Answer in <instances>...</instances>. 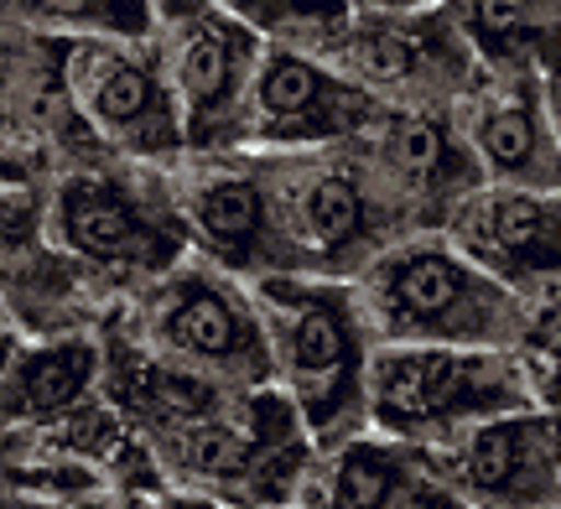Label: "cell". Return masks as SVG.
<instances>
[{"label": "cell", "instance_id": "ba28073f", "mask_svg": "<svg viewBox=\"0 0 561 509\" xmlns=\"http://www.w3.org/2000/svg\"><path fill=\"white\" fill-rule=\"evenodd\" d=\"M447 489L483 509H541L561 478V427L551 416H489L437 463Z\"/></svg>", "mask_w": 561, "mask_h": 509}, {"label": "cell", "instance_id": "2e32d148", "mask_svg": "<svg viewBox=\"0 0 561 509\" xmlns=\"http://www.w3.org/2000/svg\"><path fill=\"white\" fill-rule=\"evenodd\" d=\"M333 58L359 89H426L458 79L462 47L442 16H354Z\"/></svg>", "mask_w": 561, "mask_h": 509}, {"label": "cell", "instance_id": "d6986e66", "mask_svg": "<svg viewBox=\"0 0 561 509\" xmlns=\"http://www.w3.org/2000/svg\"><path fill=\"white\" fill-rule=\"evenodd\" d=\"M250 32H271L276 47L291 53H339V42L354 26V5H297V0H234L229 5Z\"/></svg>", "mask_w": 561, "mask_h": 509}, {"label": "cell", "instance_id": "5bb4252c", "mask_svg": "<svg viewBox=\"0 0 561 509\" xmlns=\"http://www.w3.org/2000/svg\"><path fill=\"white\" fill-rule=\"evenodd\" d=\"M375 136V177L396 187L416 208H458L479 193L483 162L462 136V125L437 109H396L369 125Z\"/></svg>", "mask_w": 561, "mask_h": 509}, {"label": "cell", "instance_id": "603a6c76", "mask_svg": "<svg viewBox=\"0 0 561 509\" xmlns=\"http://www.w3.org/2000/svg\"><path fill=\"white\" fill-rule=\"evenodd\" d=\"M182 509H214V505H182Z\"/></svg>", "mask_w": 561, "mask_h": 509}, {"label": "cell", "instance_id": "277c9868", "mask_svg": "<svg viewBox=\"0 0 561 509\" xmlns=\"http://www.w3.org/2000/svg\"><path fill=\"white\" fill-rule=\"evenodd\" d=\"M161 452L178 478L234 499V505H280L301 478L297 416L276 395H255L234 416H203L187 427H167Z\"/></svg>", "mask_w": 561, "mask_h": 509}, {"label": "cell", "instance_id": "9a60e30c", "mask_svg": "<svg viewBox=\"0 0 561 509\" xmlns=\"http://www.w3.org/2000/svg\"><path fill=\"white\" fill-rule=\"evenodd\" d=\"M182 213L208 255H219L229 270H250L255 261L286 255L280 229V198L255 166H203L187 183Z\"/></svg>", "mask_w": 561, "mask_h": 509}, {"label": "cell", "instance_id": "3957f363", "mask_svg": "<svg viewBox=\"0 0 561 509\" xmlns=\"http://www.w3.org/2000/svg\"><path fill=\"white\" fill-rule=\"evenodd\" d=\"M525 395V369L494 348L390 344L369 359V410L396 437H437L458 421H489L520 410Z\"/></svg>", "mask_w": 561, "mask_h": 509}, {"label": "cell", "instance_id": "5b68a950", "mask_svg": "<svg viewBox=\"0 0 561 509\" xmlns=\"http://www.w3.org/2000/svg\"><path fill=\"white\" fill-rule=\"evenodd\" d=\"M172 42H167V79L178 89L182 125L193 146L240 141L250 120V89H255V32L234 11L219 5H157Z\"/></svg>", "mask_w": 561, "mask_h": 509}, {"label": "cell", "instance_id": "4fadbf2b", "mask_svg": "<svg viewBox=\"0 0 561 509\" xmlns=\"http://www.w3.org/2000/svg\"><path fill=\"white\" fill-rule=\"evenodd\" d=\"M151 327L182 365L250 380V385L271 374V348H265V327L255 306L208 276H182L167 286Z\"/></svg>", "mask_w": 561, "mask_h": 509}, {"label": "cell", "instance_id": "8fae6325", "mask_svg": "<svg viewBox=\"0 0 561 509\" xmlns=\"http://www.w3.org/2000/svg\"><path fill=\"white\" fill-rule=\"evenodd\" d=\"M280 213H286L280 219L286 255H297V265L359 261L380 245L385 224H390L385 183L348 162L301 166L297 183L280 198Z\"/></svg>", "mask_w": 561, "mask_h": 509}, {"label": "cell", "instance_id": "52a82bcc", "mask_svg": "<svg viewBox=\"0 0 561 509\" xmlns=\"http://www.w3.org/2000/svg\"><path fill=\"white\" fill-rule=\"evenodd\" d=\"M73 89L94 130L136 157H167L187 141L167 68L130 42H89L73 58Z\"/></svg>", "mask_w": 561, "mask_h": 509}, {"label": "cell", "instance_id": "30bf717a", "mask_svg": "<svg viewBox=\"0 0 561 509\" xmlns=\"http://www.w3.org/2000/svg\"><path fill=\"white\" fill-rule=\"evenodd\" d=\"M58 240L83 261L130 265V270H161L178 261L182 229L161 204H146V193L125 177L79 172L58 187Z\"/></svg>", "mask_w": 561, "mask_h": 509}, {"label": "cell", "instance_id": "cb8c5ba5", "mask_svg": "<svg viewBox=\"0 0 561 509\" xmlns=\"http://www.w3.org/2000/svg\"><path fill=\"white\" fill-rule=\"evenodd\" d=\"M551 509H561V505H551Z\"/></svg>", "mask_w": 561, "mask_h": 509}, {"label": "cell", "instance_id": "e0dca14e", "mask_svg": "<svg viewBox=\"0 0 561 509\" xmlns=\"http://www.w3.org/2000/svg\"><path fill=\"white\" fill-rule=\"evenodd\" d=\"M318 509H458V494L405 442H348L322 473Z\"/></svg>", "mask_w": 561, "mask_h": 509}, {"label": "cell", "instance_id": "7c38bea8", "mask_svg": "<svg viewBox=\"0 0 561 509\" xmlns=\"http://www.w3.org/2000/svg\"><path fill=\"white\" fill-rule=\"evenodd\" d=\"M462 136L500 183L520 187V193H557L561 187V141L551 130L536 73L500 68L489 83H479Z\"/></svg>", "mask_w": 561, "mask_h": 509}, {"label": "cell", "instance_id": "ac0fdd59", "mask_svg": "<svg viewBox=\"0 0 561 509\" xmlns=\"http://www.w3.org/2000/svg\"><path fill=\"white\" fill-rule=\"evenodd\" d=\"M94 374H100V354H94V344H79V338L16 354V365L5 374V410L11 416H58V410H73L89 395Z\"/></svg>", "mask_w": 561, "mask_h": 509}, {"label": "cell", "instance_id": "9c48e42d", "mask_svg": "<svg viewBox=\"0 0 561 509\" xmlns=\"http://www.w3.org/2000/svg\"><path fill=\"white\" fill-rule=\"evenodd\" d=\"M458 255L479 265L500 286L546 291L561 281V198L520 187H479L453 208Z\"/></svg>", "mask_w": 561, "mask_h": 509}, {"label": "cell", "instance_id": "8992f818", "mask_svg": "<svg viewBox=\"0 0 561 509\" xmlns=\"http://www.w3.org/2000/svg\"><path fill=\"white\" fill-rule=\"evenodd\" d=\"M380 120L375 100L343 68L271 47L261 53L255 89H250V120L244 130L265 146H333L343 136H359Z\"/></svg>", "mask_w": 561, "mask_h": 509}, {"label": "cell", "instance_id": "44dd1931", "mask_svg": "<svg viewBox=\"0 0 561 509\" xmlns=\"http://www.w3.org/2000/svg\"><path fill=\"white\" fill-rule=\"evenodd\" d=\"M16 11H32L47 26H68V32H94L100 42H130L140 37L157 11L151 5H104V0H79V5H16Z\"/></svg>", "mask_w": 561, "mask_h": 509}, {"label": "cell", "instance_id": "ffe728a7", "mask_svg": "<svg viewBox=\"0 0 561 509\" xmlns=\"http://www.w3.org/2000/svg\"><path fill=\"white\" fill-rule=\"evenodd\" d=\"M520 359L525 380L561 406V281L536 291V306L520 317Z\"/></svg>", "mask_w": 561, "mask_h": 509}, {"label": "cell", "instance_id": "7402d4cb", "mask_svg": "<svg viewBox=\"0 0 561 509\" xmlns=\"http://www.w3.org/2000/svg\"><path fill=\"white\" fill-rule=\"evenodd\" d=\"M536 79H541V94H546V115H551V130L561 141V21L546 26L541 42H536Z\"/></svg>", "mask_w": 561, "mask_h": 509}, {"label": "cell", "instance_id": "7a4b0ae2", "mask_svg": "<svg viewBox=\"0 0 561 509\" xmlns=\"http://www.w3.org/2000/svg\"><path fill=\"white\" fill-rule=\"evenodd\" d=\"M364 297L375 327L385 338H401L405 348H500L504 338H520L525 317L494 276H483L453 245L432 240L380 255L364 281Z\"/></svg>", "mask_w": 561, "mask_h": 509}, {"label": "cell", "instance_id": "6da1fadb", "mask_svg": "<svg viewBox=\"0 0 561 509\" xmlns=\"http://www.w3.org/2000/svg\"><path fill=\"white\" fill-rule=\"evenodd\" d=\"M265 312L280 374L291 385L301 421L318 437H343L369 401V359H364V312L333 281L265 276L255 291Z\"/></svg>", "mask_w": 561, "mask_h": 509}]
</instances>
